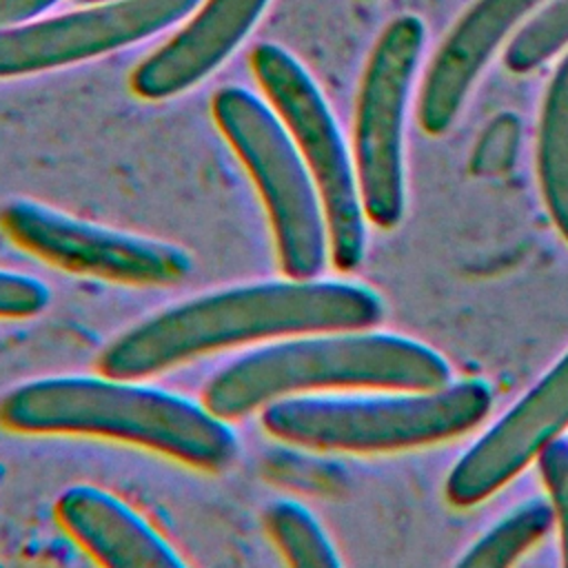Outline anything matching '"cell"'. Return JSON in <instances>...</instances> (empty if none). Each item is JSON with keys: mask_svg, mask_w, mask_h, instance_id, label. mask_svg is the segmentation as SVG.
Returning a JSON list of instances; mask_svg holds the SVG:
<instances>
[{"mask_svg": "<svg viewBox=\"0 0 568 568\" xmlns=\"http://www.w3.org/2000/svg\"><path fill=\"white\" fill-rule=\"evenodd\" d=\"M384 315L375 291L337 280H277L213 291L169 306L113 337L102 375L142 379L200 355L322 331L371 328Z\"/></svg>", "mask_w": 568, "mask_h": 568, "instance_id": "cell-1", "label": "cell"}, {"mask_svg": "<svg viewBox=\"0 0 568 568\" xmlns=\"http://www.w3.org/2000/svg\"><path fill=\"white\" fill-rule=\"evenodd\" d=\"M0 424L31 435H98L222 470L240 453L235 430L204 404L126 377L60 375L0 399Z\"/></svg>", "mask_w": 568, "mask_h": 568, "instance_id": "cell-2", "label": "cell"}, {"mask_svg": "<svg viewBox=\"0 0 568 568\" xmlns=\"http://www.w3.org/2000/svg\"><path fill=\"white\" fill-rule=\"evenodd\" d=\"M446 384V359L415 339L364 328L322 331L293 335L233 359L206 382L202 404L229 422L273 399L308 390H433Z\"/></svg>", "mask_w": 568, "mask_h": 568, "instance_id": "cell-3", "label": "cell"}, {"mask_svg": "<svg viewBox=\"0 0 568 568\" xmlns=\"http://www.w3.org/2000/svg\"><path fill=\"white\" fill-rule=\"evenodd\" d=\"M490 404L493 393L479 379L406 395H286L262 406V426L306 448L386 453L457 437L477 426Z\"/></svg>", "mask_w": 568, "mask_h": 568, "instance_id": "cell-4", "label": "cell"}, {"mask_svg": "<svg viewBox=\"0 0 568 568\" xmlns=\"http://www.w3.org/2000/svg\"><path fill=\"white\" fill-rule=\"evenodd\" d=\"M217 129L246 166L266 206L282 273L317 277L331 253L315 180L271 104L244 87H224L211 100Z\"/></svg>", "mask_w": 568, "mask_h": 568, "instance_id": "cell-5", "label": "cell"}, {"mask_svg": "<svg viewBox=\"0 0 568 568\" xmlns=\"http://www.w3.org/2000/svg\"><path fill=\"white\" fill-rule=\"evenodd\" d=\"M251 69L315 180L333 264L339 271L357 268L366 248V215L355 162L322 91L308 71L273 42L251 51Z\"/></svg>", "mask_w": 568, "mask_h": 568, "instance_id": "cell-6", "label": "cell"}, {"mask_svg": "<svg viewBox=\"0 0 568 568\" xmlns=\"http://www.w3.org/2000/svg\"><path fill=\"white\" fill-rule=\"evenodd\" d=\"M422 44V20L395 18L377 38L357 93L353 162L364 215L379 229L404 215V113Z\"/></svg>", "mask_w": 568, "mask_h": 568, "instance_id": "cell-7", "label": "cell"}, {"mask_svg": "<svg viewBox=\"0 0 568 568\" xmlns=\"http://www.w3.org/2000/svg\"><path fill=\"white\" fill-rule=\"evenodd\" d=\"M0 224L24 251L71 273L135 286H173L193 268L191 255L175 244L84 222L31 200L4 204Z\"/></svg>", "mask_w": 568, "mask_h": 568, "instance_id": "cell-8", "label": "cell"}, {"mask_svg": "<svg viewBox=\"0 0 568 568\" xmlns=\"http://www.w3.org/2000/svg\"><path fill=\"white\" fill-rule=\"evenodd\" d=\"M200 0H104L93 7L0 27V78L91 60L186 18Z\"/></svg>", "mask_w": 568, "mask_h": 568, "instance_id": "cell-9", "label": "cell"}, {"mask_svg": "<svg viewBox=\"0 0 568 568\" xmlns=\"http://www.w3.org/2000/svg\"><path fill=\"white\" fill-rule=\"evenodd\" d=\"M568 428V353L468 448L446 477V499L473 506L519 475Z\"/></svg>", "mask_w": 568, "mask_h": 568, "instance_id": "cell-10", "label": "cell"}, {"mask_svg": "<svg viewBox=\"0 0 568 568\" xmlns=\"http://www.w3.org/2000/svg\"><path fill=\"white\" fill-rule=\"evenodd\" d=\"M268 0H206L204 7L131 73V91L166 100L211 75L246 38Z\"/></svg>", "mask_w": 568, "mask_h": 568, "instance_id": "cell-11", "label": "cell"}, {"mask_svg": "<svg viewBox=\"0 0 568 568\" xmlns=\"http://www.w3.org/2000/svg\"><path fill=\"white\" fill-rule=\"evenodd\" d=\"M544 0H477L437 49L417 102V120L430 135L457 118L468 89L504 36Z\"/></svg>", "mask_w": 568, "mask_h": 568, "instance_id": "cell-12", "label": "cell"}, {"mask_svg": "<svg viewBox=\"0 0 568 568\" xmlns=\"http://www.w3.org/2000/svg\"><path fill=\"white\" fill-rule=\"evenodd\" d=\"M62 528L109 568H182V557L126 504L111 493L78 484L60 493Z\"/></svg>", "mask_w": 568, "mask_h": 568, "instance_id": "cell-13", "label": "cell"}, {"mask_svg": "<svg viewBox=\"0 0 568 568\" xmlns=\"http://www.w3.org/2000/svg\"><path fill=\"white\" fill-rule=\"evenodd\" d=\"M537 175L546 209L568 242V55L559 62L544 98Z\"/></svg>", "mask_w": 568, "mask_h": 568, "instance_id": "cell-14", "label": "cell"}, {"mask_svg": "<svg viewBox=\"0 0 568 568\" xmlns=\"http://www.w3.org/2000/svg\"><path fill=\"white\" fill-rule=\"evenodd\" d=\"M555 524V510L548 499L532 497L497 521L459 559L466 568H504L515 564L535 546Z\"/></svg>", "mask_w": 568, "mask_h": 568, "instance_id": "cell-15", "label": "cell"}, {"mask_svg": "<svg viewBox=\"0 0 568 568\" xmlns=\"http://www.w3.org/2000/svg\"><path fill=\"white\" fill-rule=\"evenodd\" d=\"M264 526L288 564L300 568L339 566V557L324 528L302 504L293 499L271 501L264 510Z\"/></svg>", "mask_w": 568, "mask_h": 568, "instance_id": "cell-16", "label": "cell"}, {"mask_svg": "<svg viewBox=\"0 0 568 568\" xmlns=\"http://www.w3.org/2000/svg\"><path fill=\"white\" fill-rule=\"evenodd\" d=\"M568 44V0H555L510 40L504 62L515 73H526Z\"/></svg>", "mask_w": 568, "mask_h": 568, "instance_id": "cell-17", "label": "cell"}, {"mask_svg": "<svg viewBox=\"0 0 568 568\" xmlns=\"http://www.w3.org/2000/svg\"><path fill=\"white\" fill-rule=\"evenodd\" d=\"M544 486L555 510V521L559 524L561 539V561L568 566V439L557 437L537 457Z\"/></svg>", "mask_w": 568, "mask_h": 568, "instance_id": "cell-18", "label": "cell"}, {"mask_svg": "<svg viewBox=\"0 0 568 568\" xmlns=\"http://www.w3.org/2000/svg\"><path fill=\"white\" fill-rule=\"evenodd\" d=\"M51 293L38 277L0 268V317L22 320L42 313Z\"/></svg>", "mask_w": 568, "mask_h": 568, "instance_id": "cell-19", "label": "cell"}, {"mask_svg": "<svg viewBox=\"0 0 568 568\" xmlns=\"http://www.w3.org/2000/svg\"><path fill=\"white\" fill-rule=\"evenodd\" d=\"M58 0H0V27L20 24L51 9Z\"/></svg>", "mask_w": 568, "mask_h": 568, "instance_id": "cell-20", "label": "cell"}, {"mask_svg": "<svg viewBox=\"0 0 568 568\" xmlns=\"http://www.w3.org/2000/svg\"><path fill=\"white\" fill-rule=\"evenodd\" d=\"M80 2H87V4H95V2H104V0H80Z\"/></svg>", "mask_w": 568, "mask_h": 568, "instance_id": "cell-21", "label": "cell"}]
</instances>
